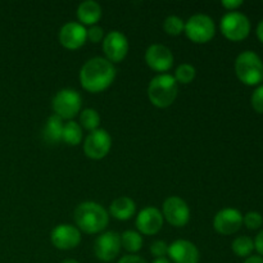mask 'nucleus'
<instances>
[{
  "label": "nucleus",
  "instance_id": "4be33fe9",
  "mask_svg": "<svg viewBox=\"0 0 263 263\" xmlns=\"http://www.w3.org/2000/svg\"><path fill=\"white\" fill-rule=\"evenodd\" d=\"M143 238L139 233L133 230H127L121 235V247L130 253H136L143 248Z\"/></svg>",
  "mask_w": 263,
  "mask_h": 263
},
{
  "label": "nucleus",
  "instance_id": "4468645a",
  "mask_svg": "<svg viewBox=\"0 0 263 263\" xmlns=\"http://www.w3.org/2000/svg\"><path fill=\"white\" fill-rule=\"evenodd\" d=\"M87 30L80 22H68L59 31V43L68 50H77L85 45Z\"/></svg>",
  "mask_w": 263,
  "mask_h": 263
},
{
  "label": "nucleus",
  "instance_id": "412c9836",
  "mask_svg": "<svg viewBox=\"0 0 263 263\" xmlns=\"http://www.w3.org/2000/svg\"><path fill=\"white\" fill-rule=\"evenodd\" d=\"M82 140V128L74 121H68L64 123L63 135H62V141L72 146H76L81 143Z\"/></svg>",
  "mask_w": 263,
  "mask_h": 263
},
{
  "label": "nucleus",
  "instance_id": "e433bc0d",
  "mask_svg": "<svg viewBox=\"0 0 263 263\" xmlns=\"http://www.w3.org/2000/svg\"><path fill=\"white\" fill-rule=\"evenodd\" d=\"M62 263H80V262H77L76 259H73V258H67V259H64Z\"/></svg>",
  "mask_w": 263,
  "mask_h": 263
},
{
  "label": "nucleus",
  "instance_id": "7c9ffc66",
  "mask_svg": "<svg viewBox=\"0 0 263 263\" xmlns=\"http://www.w3.org/2000/svg\"><path fill=\"white\" fill-rule=\"evenodd\" d=\"M117 263H148L144 258H141L140 256H136V254H127V256H123Z\"/></svg>",
  "mask_w": 263,
  "mask_h": 263
},
{
  "label": "nucleus",
  "instance_id": "6ab92c4d",
  "mask_svg": "<svg viewBox=\"0 0 263 263\" xmlns=\"http://www.w3.org/2000/svg\"><path fill=\"white\" fill-rule=\"evenodd\" d=\"M109 212L118 221L130 220L136 212L135 202L128 197H120L113 200L109 207Z\"/></svg>",
  "mask_w": 263,
  "mask_h": 263
},
{
  "label": "nucleus",
  "instance_id": "423d86ee",
  "mask_svg": "<svg viewBox=\"0 0 263 263\" xmlns=\"http://www.w3.org/2000/svg\"><path fill=\"white\" fill-rule=\"evenodd\" d=\"M220 30L230 41H241L251 32L248 17L240 12H229L221 18Z\"/></svg>",
  "mask_w": 263,
  "mask_h": 263
},
{
  "label": "nucleus",
  "instance_id": "72a5a7b5",
  "mask_svg": "<svg viewBox=\"0 0 263 263\" xmlns=\"http://www.w3.org/2000/svg\"><path fill=\"white\" fill-rule=\"evenodd\" d=\"M244 263H263V257L261 256H249Z\"/></svg>",
  "mask_w": 263,
  "mask_h": 263
},
{
  "label": "nucleus",
  "instance_id": "bb28decb",
  "mask_svg": "<svg viewBox=\"0 0 263 263\" xmlns=\"http://www.w3.org/2000/svg\"><path fill=\"white\" fill-rule=\"evenodd\" d=\"M243 223L251 230H257L263 225V217L258 212H248L246 216H243Z\"/></svg>",
  "mask_w": 263,
  "mask_h": 263
},
{
  "label": "nucleus",
  "instance_id": "393cba45",
  "mask_svg": "<svg viewBox=\"0 0 263 263\" xmlns=\"http://www.w3.org/2000/svg\"><path fill=\"white\" fill-rule=\"evenodd\" d=\"M195 68L189 63H182L180 64L179 67L175 71V76L174 79L176 80L177 84H182V85H187L195 79Z\"/></svg>",
  "mask_w": 263,
  "mask_h": 263
},
{
  "label": "nucleus",
  "instance_id": "a211bd4d",
  "mask_svg": "<svg viewBox=\"0 0 263 263\" xmlns=\"http://www.w3.org/2000/svg\"><path fill=\"white\" fill-rule=\"evenodd\" d=\"M77 18L82 26H95L102 18V7L94 0H86L77 8Z\"/></svg>",
  "mask_w": 263,
  "mask_h": 263
},
{
  "label": "nucleus",
  "instance_id": "f8f14e48",
  "mask_svg": "<svg viewBox=\"0 0 263 263\" xmlns=\"http://www.w3.org/2000/svg\"><path fill=\"white\" fill-rule=\"evenodd\" d=\"M50 240L57 249L71 251L81 243V233L76 226L62 223L55 226L51 231Z\"/></svg>",
  "mask_w": 263,
  "mask_h": 263
},
{
  "label": "nucleus",
  "instance_id": "20e7f679",
  "mask_svg": "<svg viewBox=\"0 0 263 263\" xmlns=\"http://www.w3.org/2000/svg\"><path fill=\"white\" fill-rule=\"evenodd\" d=\"M235 72L238 79L248 86H254L263 81V62L258 54L246 50L235 61Z\"/></svg>",
  "mask_w": 263,
  "mask_h": 263
},
{
  "label": "nucleus",
  "instance_id": "6e6552de",
  "mask_svg": "<svg viewBox=\"0 0 263 263\" xmlns=\"http://www.w3.org/2000/svg\"><path fill=\"white\" fill-rule=\"evenodd\" d=\"M112 148V138L104 128L91 131L86 136L84 143V152L87 158L99 161L107 157Z\"/></svg>",
  "mask_w": 263,
  "mask_h": 263
},
{
  "label": "nucleus",
  "instance_id": "b1692460",
  "mask_svg": "<svg viewBox=\"0 0 263 263\" xmlns=\"http://www.w3.org/2000/svg\"><path fill=\"white\" fill-rule=\"evenodd\" d=\"M80 125L87 131H94L99 128L100 125V116L99 113L97 112L92 108H87V109H84L81 113H80Z\"/></svg>",
  "mask_w": 263,
  "mask_h": 263
},
{
  "label": "nucleus",
  "instance_id": "f257e3e1",
  "mask_svg": "<svg viewBox=\"0 0 263 263\" xmlns=\"http://www.w3.org/2000/svg\"><path fill=\"white\" fill-rule=\"evenodd\" d=\"M116 79L115 64L105 58L89 59L80 71V82L86 91L97 94L107 90Z\"/></svg>",
  "mask_w": 263,
  "mask_h": 263
},
{
  "label": "nucleus",
  "instance_id": "ddd939ff",
  "mask_svg": "<svg viewBox=\"0 0 263 263\" xmlns=\"http://www.w3.org/2000/svg\"><path fill=\"white\" fill-rule=\"evenodd\" d=\"M145 62L149 68L163 73L174 66V54L167 46L162 44H153L145 51Z\"/></svg>",
  "mask_w": 263,
  "mask_h": 263
},
{
  "label": "nucleus",
  "instance_id": "a878e982",
  "mask_svg": "<svg viewBox=\"0 0 263 263\" xmlns=\"http://www.w3.org/2000/svg\"><path fill=\"white\" fill-rule=\"evenodd\" d=\"M185 23L177 15H168L163 22V30L170 36H179L184 32Z\"/></svg>",
  "mask_w": 263,
  "mask_h": 263
},
{
  "label": "nucleus",
  "instance_id": "cd10ccee",
  "mask_svg": "<svg viewBox=\"0 0 263 263\" xmlns=\"http://www.w3.org/2000/svg\"><path fill=\"white\" fill-rule=\"evenodd\" d=\"M149 251H151L152 256H154L156 258H166V256L168 254V244L162 240H156L151 244Z\"/></svg>",
  "mask_w": 263,
  "mask_h": 263
},
{
  "label": "nucleus",
  "instance_id": "5701e85b",
  "mask_svg": "<svg viewBox=\"0 0 263 263\" xmlns=\"http://www.w3.org/2000/svg\"><path fill=\"white\" fill-rule=\"evenodd\" d=\"M231 249L238 257H249L254 251V241L249 236H238L236 239H234Z\"/></svg>",
  "mask_w": 263,
  "mask_h": 263
},
{
  "label": "nucleus",
  "instance_id": "c756f323",
  "mask_svg": "<svg viewBox=\"0 0 263 263\" xmlns=\"http://www.w3.org/2000/svg\"><path fill=\"white\" fill-rule=\"evenodd\" d=\"M87 40H90L94 44H98L100 43V41L104 40L103 28L99 27V26H91V27L87 30Z\"/></svg>",
  "mask_w": 263,
  "mask_h": 263
},
{
  "label": "nucleus",
  "instance_id": "aec40b11",
  "mask_svg": "<svg viewBox=\"0 0 263 263\" xmlns=\"http://www.w3.org/2000/svg\"><path fill=\"white\" fill-rule=\"evenodd\" d=\"M64 123L62 118L58 116H50L46 120L45 126H44V139L49 144H58L62 141V135H63Z\"/></svg>",
  "mask_w": 263,
  "mask_h": 263
},
{
  "label": "nucleus",
  "instance_id": "2f4dec72",
  "mask_svg": "<svg viewBox=\"0 0 263 263\" xmlns=\"http://www.w3.org/2000/svg\"><path fill=\"white\" fill-rule=\"evenodd\" d=\"M222 7H225L228 10H233L235 12L239 7L243 5V0H222Z\"/></svg>",
  "mask_w": 263,
  "mask_h": 263
},
{
  "label": "nucleus",
  "instance_id": "f3484780",
  "mask_svg": "<svg viewBox=\"0 0 263 263\" xmlns=\"http://www.w3.org/2000/svg\"><path fill=\"white\" fill-rule=\"evenodd\" d=\"M170 261L174 263H199L200 253L195 244L189 240L174 241L168 246Z\"/></svg>",
  "mask_w": 263,
  "mask_h": 263
},
{
  "label": "nucleus",
  "instance_id": "2eb2a0df",
  "mask_svg": "<svg viewBox=\"0 0 263 263\" xmlns=\"http://www.w3.org/2000/svg\"><path fill=\"white\" fill-rule=\"evenodd\" d=\"M241 225H243V215L235 208H223L215 216L213 220V228L222 235H231L236 233Z\"/></svg>",
  "mask_w": 263,
  "mask_h": 263
},
{
  "label": "nucleus",
  "instance_id": "9b49d317",
  "mask_svg": "<svg viewBox=\"0 0 263 263\" xmlns=\"http://www.w3.org/2000/svg\"><path fill=\"white\" fill-rule=\"evenodd\" d=\"M103 51L110 63H121L128 53V40L120 31H110L103 40Z\"/></svg>",
  "mask_w": 263,
  "mask_h": 263
},
{
  "label": "nucleus",
  "instance_id": "f704fd0d",
  "mask_svg": "<svg viewBox=\"0 0 263 263\" xmlns=\"http://www.w3.org/2000/svg\"><path fill=\"white\" fill-rule=\"evenodd\" d=\"M257 36H258L259 40L263 43V21L258 23V26H257Z\"/></svg>",
  "mask_w": 263,
  "mask_h": 263
},
{
  "label": "nucleus",
  "instance_id": "0eeeda50",
  "mask_svg": "<svg viewBox=\"0 0 263 263\" xmlns=\"http://www.w3.org/2000/svg\"><path fill=\"white\" fill-rule=\"evenodd\" d=\"M81 95L73 89H63L55 94L53 99V110L62 120L72 121L81 109Z\"/></svg>",
  "mask_w": 263,
  "mask_h": 263
},
{
  "label": "nucleus",
  "instance_id": "7ed1b4c3",
  "mask_svg": "<svg viewBox=\"0 0 263 263\" xmlns=\"http://www.w3.org/2000/svg\"><path fill=\"white\" fill-rule=\"evenodd\" d=\"M179 92L176 80L174 76L162 73L151 80L148 86V98L157 108H168L175 103Z\"/></svg>",
  "mask_w": 263,
  "mask_h": 263
},
{
  "label": "nucleus",
  "instance_id": "9d476101",
  "mask_svg": "<svg viewBox=\"0 0 263 263\" xmlns=\"http://www.w3.org/2000/svg\"><path fill=\"white\" fill-rule=\"evenodd\" d=\"M162 215L167 222L175 228H182L190 220V208L185 200L179 197H170L164 200Z\"/></svg>",
  "mask_w": 263,
  "mask_h": 263
},
{
  "label": "nucleus",
  "instance_id": "c9c22d12",
  "mask_svg": "<svg viewBox=\"0 0 263 263\" xmlns=\"http://www.w3.org/2000/svg\"><path fill=\"white\" fill-rule=\"evenodd\" d=\"M153 263H171L168 258H156Z\"/></svg>",
  "mask_w": 263,
  "mask_h": 263
},
{
  "label": "nucleus",
  "instance_id": "c85d7f7f",
  "mask_svg": "<svg viewBox=\"0 0 263 263\" xmlns=\"http://www.w3.org/2000/svg\"><path fill=\"white\" fill-rule=\"evenodd\" d=\"M252 107L256 112L263 113V85H259L256 90L253 91L251 98Z\"/></svg>",
  "mask_w": 263,
  "mask_h": 263
},
{
  "label": "nucleus",
  "instance_id": "1a4fd4ad",
  "mask_svg": "<svg viewBox=\"0 0 263 263\" xmlns=\"http://www.w3.org/2000/svg\"><path fill=\"white\" fill-rule=\"evenodd\" d=\"M95 256L102 262H112L121 252V235L116 231L100 234L94 244Z\"/></svg>",
  "mask_w": 263,
  "mask_h": 263
},
{
  "label": "nucleus",
  "instance_id": "39448f33",
  "mask_svg": "<svg viewBox=\"0 0 263 263\" xmlns=\"http://www.w3.org/2000/svg\"><path fill=\"white\" fill-rule=\"evenodd\" d=\"M184 32L193 43L205 44L212 40L215 36L216 26L210 15L195 14L186 21Z\"/></svg>",
  "mask_w": 263,
  "mask_h": 263
},
{
  "label": "nucleus",
  "instance_id": "dca6fc26",
  "mask_svg": "<svg viewBox=\"0 0 263 263\" xmlns=\"http://www.w3.org/2000/svg\"><path fill=\"white\" fill-rule=\"evenodd\" d=\"M163 215L156 207H146L136 217V228L143 235H156L163 228Z\"/></svg>",
  "mask_w": 263,
  "mask_h": 263
},
{
  "label": "nucleus",
  "instance_id": "473e14b6",
  "mask_svg": "<svg viewBox=\"0 0 263 263\" xmlns=\"http://www.w3.org/2000/svg\"><path fill=\"white\" fill-rule=\"evenodd\" d=\"M254 249L258 252L259 256L263 257V230L256 236V240H254Z\"/></svg>",
  "mask_w": 263,
  "mask_h": 263
},
{
  "label": "nucleus",
  "instance_id": "f03ea898",
  "mask_svg": "<svg viewBox=\"0 0 263 263\" xmlns=\"http://www.w3.org/2000/svg\"><path fill=\"white\" fill-rule=\"evenodd\" d=\"M74 222L76 228L84 233L98 234L108 226L109 215L99 203L84 202L74 210Z\"/></svg>",
  "mask_w": 263,
  "mask_h": 263
}]
</instances>
